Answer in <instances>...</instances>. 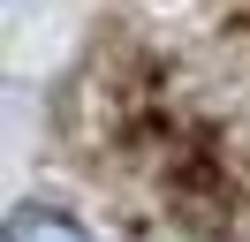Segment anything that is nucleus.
Instances as JSON below:
<instances>
[{
	"mask_svg": "<svg viewBox=\"0 0 250 242\" xmlns=\"http://www.w3.org/2000/svg\"><path fill=\"white\" fill-rule=\"evenodd\" d=\"M8 242H91V227L68 220L61 204H16L8 212Z\"/></svg>",
	"mask_w": 250,
	"mask_h": 242,
	"instance_id": "f257e3e1",
	"label": "nucleus"
}]
</instances>
